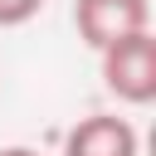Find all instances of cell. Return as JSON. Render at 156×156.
<instances>
[{
  "instance_id": "5",
  "label": "cell",
  "mask_w": 156,
  "mask_h": 156,
  "mask_svg": "<svg viewBox=\"0 0 156 156\" xmlns=\"http://www.w3.org/2000/svg\"><path fill=\"white\" fill-rule=\"evenodd\" d=\"M0 156H39V151H29V146H0Z\"/></svg>"
},
{
  "instance_id": "2",
  "label": "cell",
  "mask_w": 156,
  "mask_h": 156,
  "mask_svg": "<svg viewBox=\"0 0 156 156\" xmlns=\"http://www.w3.org/2000/svg\"><path fill=\"white\" fill-rule=\"evenodd\" d=\"M73 29L88 49H107L127 34L151 29V0H73Z\"/></svg>"
},
{
  "instance_id": "3",
  "label": "cell",
  "mask_w": 156,
  "mask_h": 156,
  "mask_svg": "<svg viewBox=\"0 0 156 156\" xmlns=\"http://www.w3.org/2000/svg\"><path fill=\"white\" fill-rule=\"evenodd\" d=\"M63 156H141V136L127 117L93 112L63 132Z\"/></svg>"
},
{
  "instance_id": "4",
  "label": "cell",
  "mask_w": 156,
  "mask_h": 156,
  "mask_svg": "<svg viewBox=\"0 0 156 156\" xmlns=\"http://www.w3.org/2000/svg\"><path fill=\"white\" fill-rule=\"evenodd\" d=\"M44 10V0H0V29H20Z\"/></svg>"
},
{
  "instance_id": "1",
  "label": "cell",
  "mask_w": 156,
  "mask_h": 156,
  "mask_svg": "<svg viewBox=\"0 0 156 156\" xmlns=\"http://www.w3.org/2000/svg\"><path fill=\"white\" fill-rule=\"evenodd\" d=\"M98 58H102V83L117 102H127V107L156 102V34L151 29L107 44Z\"/></svg>"
}]
</instances>
